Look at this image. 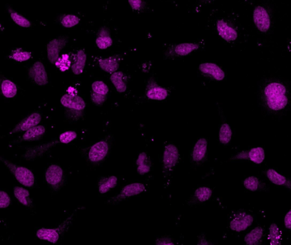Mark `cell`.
Returning <instances> with one entry per match:
<instances>
[{"instance_id": "10", "label": "cell", "mask_w": 291, "mask_h": 245, "mask_svg": "<svg viewBox=\"0 0 291 245\" xmlns=\"http://www.w3.org/2000/svg\"><path fill=\"white\" fill-rule=\"evenodd\" d=\"M68 42V38L66 36H61L49 41L47 45L48 58L52 65H55L59 58V53L65 48Z\"/></svg>"}, {"instance_id": "38", "label": "cell", "mask_w": 291, "mask_h": 245, "mask_svg": "<svg viewBox=\"0 0 291 245\" xmlns=\"http://www.w3.org/2000/svg\"><path fill=\"white\" fill-rule=\"evenodd\" d=\"M80 19L78 16L74 15H67L63 16L61 19V23L66 28H71L78 25Z\"/></svg>"}, {"instance_id": "44", "label": "cell", "mask_w": 291, "mask_h": 245, "mask_svg": "<svg viewBox=\"0 0 291 245\" xmlns=\"http://www.w3.org/2000/svg\"><path fill=\"white\" fill-rule=\"evenodd\" d=\"M132 8L135 11H139L144 7V2L142 0H130L128 1Z\"/></svg>"}, {"instance_id": "1", "label": "cell", "mask_w": 291, "mask_h": 245, "mask_svg": "<svg viewBox=\"0 0 291 245\" xmlns=\"http://www.w3.org/2000/svg\"><path fill=\"white\" fill-rule=\"evenodd\" d=\"M78 213V210H76L66 218L63 221L61 224H60L58 227L53 228V229H48V228H41L36 231V236L40 240L49 242L53 244H56L62 240L63 236L66 232L69 230L70 227L72 226L73 221Z\"/></svg>"}, {"instance_id": "45", "label": "cell", "mask_w": 291, "mask_h": 245, "mask_svg": "<svg viewBox=\"0 0 291 245\" xmlns=\"http://www.w3.org/2000/svg\"><path fill=\"white\" fill-rule=\"evenodd\" d=\"M197 245H213L212 242L207 238L205 235L201 234L199 237Z\"/></svg>"}, {"instance_id": "14", "label": "cell", "mask_w": 291, "mask_h": 245, "mask_svg": "<svg viewBox=\"0 0 291 245\" xmlns=\"http://www.w3.org/2000/svg\"><path fill=\"white\" fill-rule=\"evenodd\" d=\"M136 163L137 171L139 175H145L152 170V161L148 153L143 152L139 153Z\"/></svg>"}, {"instance_id": "43", "label": "cell", "mask_w": 291, "mask_h": 245, "mask_svg": "<svg viewBox=\"0 0 291 245\" xmlns=\"http://www.w3.org/2000/svg\"><path fill=\"white\" fill-rule=\"evenodd\" d=\"M154 245H175V244L171 237L164 236L157 238Z\"/></svg>"}, {"instance_id": "31", "label": "cell", "mask_w": 291, "mask_h": 245, "mask_svg": "<svg viewBox=\"0 0 291 245\" xmlns=\"http://www.w3.org/2000/svg\"><path fill=\"white\" fill-rule=\"evenodd\" d=\"M32 53L21 48L12 50L9 53V58L18 62L28 61L31 59Z\"/></svg>"}, {"instance_id": "6", "label": "cell", "mask_w": 291, "mask_h": 245, "mask_svg": "<svg viewBox=\"0 0 291 245\" xmlns=\"http://www.w3.org/2000/svg\"><path fill=\"white\" fill-rule=\"evenodd\" d=\"M146 187L142 183L136 182L127 184L123 187L120 193L115 196L111 197L106 201L108 205L116 206L122 201L128 200L133 196L138 195L145 192Z\"/></svg>"}, {"instance_id": "29", "label": "cell", "mask_w": 291, "mask_h": 245, "mask_svg": "<svg viewBox=\"0 0 291 245\" xmlns=\"http://www.w3.org/2000/svg\"><path fill=\"white\" fill-rule=\"evenodd\" d=\"M124 74L121 71L116 72L110 76V81L119 93L125 92L127 89V85L124 82Z\"/></svg>"}, {"instance_id": "28", "label": "cell", "mask_w": 291, "mask_h": 245, "mask_svg": "<svg viewBox=\"0 0 291 245\" xmlns=\"http://www.w3.org/2000/svg\"><path fill=\"white\" fill-rule=\"evenodd\" d=\"M14 194L16 199L23 206L29 208L33 207V200L29 191L23 187H15Z\"/></svg>"}, {"instance_id": "26", "label": "cell", "mask_w": 291, "mask_h": 245, "mask_svg": "<svg viewBox=\"0 0 291 245\" xmlns=\"http://www.w3.org/2000/svg\"><path fill=\"white\" fill-rule=\"evenodd\" d=\"M266 175L271 182L277 186H285L288 189H291V180H288L286 177L282 175L275 170L269 169L267 170Z\"/></svg>"}, {"instance_id": "5", "label": "cell", "mask_w": 291, "mask_h": 245, "mask_svg": "<svg viewBox=\"0 0 291 245\" xmlns=\"http://www.w3.org/2000/svg\"><path fill=\"white\" fill-rule=\"evenodd\" d=\"M179 159V150L173 144H167L164 147L162 157V173L167 178L171 175Z\"/></svg>"}, {"instance_id": "48", "label": "cell", "mask_w": 291, "mask_h": 245, "mask_svg": "<svg viewBox=\"0 0 291 245\" xmlns=\"http://www.w3.org/2000/svg\"><path fill=\"white\" fill-rule=\"evenodd\" d=\"M2 28V26H1V24H0V30H1Z\"/></svg>"}, {"instance_id": "41", "label": "cell", "mask_w": 291, "mask_h": 245, "mask_svg": "<svg viewBox=\"0 0 291 245\" xmlns=\"http://www.w3.org/2000/svg\"><path fill=\"white\" fill-rule=\"evenodd\" d=\"M91 102L96 106H102L107 100V96L99 95V94L91 92Z\"/></svg>"}, {"instance_id": "46", "label": "cell", "mask_w": 291, "mask_h": 245, "mask_svg": "<svg viewBox=\"0 0 291 245\" xmlns=\"http://www.w3.org/2000/svg\"><path fill=\"white\" fill-rule=\"evenodd\" d=\"M284 226L287 229L291 230V210L287 213L285 217H284Z\"/></svg>"}, {"instance_id": "42", "label": "cell", "mask_w": 291, "mask_h": 245, "mask_svg": "<svg viewBox=\"0 0 291 245\" xmlns=\"http://www.w3.org/2000/svg\"><path fill=\"white\" fill-rule=\"evenodd\" d=\"M11 203V199L9 194L5 191L0 190V208H4L9 207Z\"/></svg>"}, {"instance_id": "23", "label": "cell", "mask_w": 291, "mask_h": 245, "mask_svg": "<svg viewBox=\"0 0 291 245\" xmlns=\"http://www.w3.org/2000/svg\"><path fill=\"white\" fill-rule=\"evenodd\" d=\"M208 142L205 139H200L197 140L193 147L192 158L196 162H202L205 158L207 153Z\"/></svg>"}, {"instance_id": "22", "label": "cell", "mask_w": 291, "mask_h": 245, "mask_svg": "<svg viewBox=\"0 0 291 245\" xmlns=\"http://www.w3.org/2000/svg\"><path fill=\"white\" fill-rule=\"evenodd\" d=\"M17 87L15 83L4 77L0 78V92L6 98H13L17 93Z\"/></svg>"}, {"instance_id": "32", "label": "cell", "mask_w": 291, "mask_h": 245, "mask_svg": "<svg viewBox=\"0 0 291 245\" xmlns=\"http://www.w3.org/2000/svg\"><path fill=\"white\" fill-rule=\"evenodd\" d=\"M212 195V191L209 187H199L194 193V199L197 202L204 203L209 200Z\"/></svg>"}, {"instance_id": "20", "label": "cell", "mask_w": 291, "mask_h": 245, "mask_svg": "<svg viewBox=\"0 0 291 245\" xmlns=\"http://www.w3.org/2000/svg\"><path fill=\"white\" fill-rule=\"evenodd\" d=\"M265 238V230L262 227H257L244 237L246 245H262Z\"/></svg>"}, {"instance_id": "25", "label": "cell", "mask_w": 291, "mask_h": 245, "mask_svg": "<svg viewBox=\"0 0 291 245\" xmlns=\"http://www.w3.org/2000/svg\"><path fill=\"white\" fill-rule=\"evenodd\" d=\"M76 62L71 65L72 71L76 75L82 74L85 69L86 54L83 50H79L76 53Z\"/></svg>"}, {"instance_id": "21", "label": "cell", "mask_w": 291, "mask_h": 245, "mask_svg": "<svg viewBox=\"0 0 291 245\" xmlns=\"http://www.w3.org/2000/svg\"><path fill=\"white\" fill-rule=\"evenodd\" d=\"M113 41L110 30L106 27H102L98 31L96 39V43L98 48L105 50L110 48L113 45Z\"/></svg>"}, {"instance_id": "9", "label": "cell", "mask_w": 291, "mask_h": 245, "mask_svg": "<svg viewBox=\"0 0 291 245\" xmlns=\"http://www.w3.org/2000/svg\"><path fill=\"white\" fill-rule=\"evenodd\" d=\"M254 221L253 217L245 211H237L230 218L229 227L230 229L241 232L252 226Z\"/></svg>"}, {"instance_id": "30", "label": "cell", "mask_w": 291, "mask_h": 245, "mask_svg": "<svg viewBox=\"0 0 291 245\" xmlns=\"http://www.w3.org/2000/svg\"><path fill=\"white\" fill-rule=\"evenodd\" d=\"M7 10L13 21L17 25L24 28H29L32 27V23L25 17L23 16L19 13L15 11L11 6H7Z\"/></svg>"}, {"instance_id": "17", "label": "cell", "mask_w": 291, "mask_h": 245, "mask_svg": "<svg viewBox=\"0 0 291 245\" xmlns=\"http://www.w3.org/2000/svg\"><path fill=\"white\" fill-rule=\"evenodd\" d=\"M146 95L148 99L162 101L165 100L169 95L168 90L156 83L150 84L147 87Z\"/></svg>"}, {"instance_id": "24", "label": "cell", "mask_w": 291, "mask_h": 245, "mask_svg": "<svg viewBox=\"0 0 291 245\" xmlns=\"http://www.w3.org/2000/svg\"><path fill=\"white\" fill-rule=\"evenodd\" d=\"M99 65L100 68L103 71L113 73L118 71L119 69L120 63L118 58L115 56H111L100 60Z\"/></svg>"}, {"instance_id": "37", "label": "cell", "mask_w": 291, "mask_h": 245, "mask_svg": "<svg viewBox=\"0 0 291 245\" xmlns=\"http://www.w3.org/2000/svg\"><path fill=\"white\" fill-rule=\"evenodd\" d=\"M232 137V131L227 123H223L221 127L219 132L220 141L223 144L229 143Z\"/></svg>"}, {"instance_id": "13", "label": "cell", "mask_w": 291, "mask_h": 245, "mask_svg": "<svg viewBox=\"0 0 291 245\" xmlns=\"http://www.w3.org/2000/svg\"><path fill=\"white\" fill-rule=\"evenodd\" d=\"M41 120L42 116L41 114L38 112L33 113L19 122L11 132L9 133L8 135H13V134L17 133L26 132V131L32 128L33 127L38 126V124L41 122Z\"/></svg>"}, {"instance_id": "8", "label": "cell", "mask_w": 291, "mask_h": 245, "mask_svg": "<svg viewBox=\"0 0 291 245\" xmlns=\"http://www.w3.org/2000/svg\"><path fill=\"white\" fill-rule=\"evenodd\" d=\"M73 87H69L68 93L62 97L61 103L65 108L72 113L82 112L86 109V103L82 97L77 95Z\"/></svg>"}, {"instance_id": "39", "label": "cell", "mask_w": 291, "mask_h": 245, "mask_svg": "<svg viewBox=\"0 0 291 245\" xmlns=\"http://www.w3.org/2000/svg\"><path fill=\"white\" fill-rule=\"evenodd\" d=\"M108 86L103 81H96L92 85V91L99 95L107 96L109 93Z\"/></svg>"}, {"instance_id": "36", "label": "cell", "mask_w": 291, "mask_h": 245, "mask_svg": "<svg viewBox=\"0 0 291 245\" xmlns=\"http://www.w3.org/2000/svg\"><path fill=\"white\" fill-rule=\"evenodd\" d=\"M55 65L61 72L68 71L71 67V60L70 59V56L68 53H65L61 56H59Z\"/></svg>"}, {"instance_id": "18", "label": "cell", "mask_w": 291, "mask_h": 245, "mask_svg": "<svg viewBox=\"0 0 291 245\" xmlns=\"http://www.w3.org/2000/svg\"><path fill=\"white\" fill-rule=\"evenodd\" d=\"M217 29L219 35L226 41H235L238 37V34L236 30L223 20L217 21Z\"/></svg>"}, {"instance_id": "33", "label": "cell", "mask_w": 291, "mask_h": 245, "mask_svg": "<svg viewBox=\"0 0 291 245\" xmlns=\"http://www.w3.org/2000/svg\"><path fill=\"white\" fill-rule=\"evenodd\" d=\"M199 45L196 43H185L177 45L175 48V52L179 56H186L195 50L198 49Z\"/></svg>"}, {"instance_id": "4", "label": "cell", "mask_w": 291, "mask_h": 245, "mask_svg": "<svg viewBox=\"0 0 291 245\" xmlns=\"http://www.w3.org/2000/svg\"><path fill=\"white\" fill-rule=\"evenodd\" d=\"M111 149V140L105 139L99 140L89 147L86 154L90 163L98 165L104 161Z\"/></svg>"}, {"instance_id": "35", "label": "cell", "mask_w": 291, "mask_h": 245, "mask_svg": "<svg viewBox=\"0 0 291 245\" xmlns=\"http://www.w3.org/2000/svg\"><path fill=\"white\" fill-rule=\"evenodd\" d=\"M243 185L247 190L253 191V192L259 191L264 189L263 184L256 176L247 177V178L244 180Z\"/></svg>"}, {"instance_id": "19", "label": "cell", "mask_w": 291, "mask_h": 245, "mask_svg": "<svg viewBox=\"0 0 291 245\" xmlns=\"http://www.w3.org/2000/svg\"><path fill=\"white\" fill-rule=\"evenodd\" d=\"M118 183V177L115 175L100 177L98 182L99 192L102 194L108 193L110 190L115 189Z\"/></svg>"}, {"instance_id": "2", "label": "cell", "mask_w": 291, "mask_h": 245, "mask_svg": "<svg viewBox=\"0 0 291 245\" xmlns=\"http://www.w3.org/2000/svg\"><path fill=\"white\" fill-rule=\"evenodd\" d=\"M265 93L267 105L273 110L284 109L288 104L286 89L282 84L272 83L266 87Z\"/></svg>"}, {"instance_id": "11", "label": "cell", "mask_w": 291, "mask_h": 245, "mask_svg": "<svg viewBox=\"0 0 291 245\" xmlns=\"http://www.w3.org/2000/svg\"><path fill=\"white\" fill-rule=\"evenodd\" d=\"M29 76L33 82L39 86L48 85L49 82L48 73L41 62H36L29 70Z\"/></svg>"}, {"instance_id": "15", "label": "cell", "mask_w": 291, "mask_h": 245, "mask_svg": "<svg viewBox=\"0 0 291 245\" xmlns=\"http://www.w3.org/2000/svg\"><path fill=\"white\" fill-rule=\"evenodd\" d=\"M45 132L46 128L45 126L38 125L33 127L32 128L26 131L22 137L16 140L15 142L19 143L22 142H31L39 140L41 139Z\"/></svg>"}, {"instance_id": "7", "label": "cell", "mask_w": 291, "mask_h": 245, "mask_svg": "<svg viewBox=\"0 0 291 245\" xmlns=\"http://www.w3.org/2000/svg\"><path fill=\"white\" fill-rule=\"evenodd\" d=\"M45 179L54 192H58L61 190L66 183L64 171L61 166L57 164H52L49 167L46 171Z\"/></svg>"}, {"instance_id": "40", "label": "cell", "mask_w": 291, "mask_h": 245, "mask_svg": "<svg viewBox=\"0 0 291 245\" xmlns=\"http://www.w3.org/2000/svg\"><path fill=\"white\" fill-rule=\"evenodd\" d=\"M78 137V134L73 130L62 133L59 138L62 144H68L73 141Z\"/></svg>"}, {"instance_id": "27", "label": "cell", "mask_w": 291, "mask_h": 245, "mask_svg": "<svg viewBox=\"0 0 291 245\" xmlns=\"http://www.w3.org/2000/svg\"><path fill=\"white\" fill-rule=\"evenodd\" d=\"M270 245H282L283 232L280 228L275 223L271 224L268 234Z\"/></svg>"}, {"instance_id": "34", "label": "cell", "mask_w": 291, "mask_h": 245, "mask_svg": "<svg viewBox=\"0 0 291 245\" xmlns=\"http://www.w3.org/2000/svg\"><path fill=\"white\" fill-rule=\"evenodd\" d=\"M247 156L251 161L257 164L262 163L265 159V152L262 147H258L251 149Z\"/></svg>"}, {"instance_id": "16", "label": "cell", "mask_w": 291, "mask_h": 245, "mask_svg": "<svg viewBox=\"0 0 291 245\" xmlns=\"http://www.w3.org/2000/svg\"><path fill=\"white\" fill-rule=\"evenodd\" d=\"M199 69L203 73L208 75L212 77L213 78L219 80V81L223 80L225 77V73L216 64L204 63L201 64Z\"/></svg>"}, {"instance_id": "47", "label": "cell", "mask_w": 291, "mask_h": 245, "mask_svg": "<svg viewBox=\"0 0 291 245\" xmlns=\"http://www.w3.org/2000/svg\"><path fill=\"white\" fill-rule=\"evenodd\" d=\"M248 158V156H247L246 153L245 152L240 153L237 156V158L238 159H247Z\"/></svg>"}, {"instance_id": "3", "label": "cell", "mask_w": 291, "mask_h": 245, "mask_svg": "<svg viewBox=\"0 0 291 245\" xmlns=\"http://www.w3.org/2000/svg\"><path fill=\"white\" fill-rule=\"evenodd\" d=\"M0 162L8 168L17 180L22 185L27 187H32L34 186L35 177L31 170L25 167L17 165L1 156H0Z\"/></svg>"}, {"instance_id": "12", "label": "cell", "mask_w": 291, "mask_h": 245, "mask_svg": "<svg viewBox=\"0 0 291 245\" xmlns=\"http://www.w3.org/2000/svg\"><path fill=\"white\" fill-rule=\"evenodd\" d=\"M254 23L259 31L265 33L270 29V18L265 8L259 6L254 9L253 13Z\"/></svg>"}]
</instances>
